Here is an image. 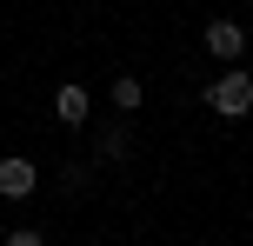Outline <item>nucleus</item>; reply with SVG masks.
Instances as JSON below:
<instances>
[{
    "label": "nucleus",
    "instance_id": "1",
    "mask_svg": "<svg viewBox=\"0 0 253 246\" xmlns=\"http://www.w3.org/2000/svg\"><path fill=\"white\" fill-rule=\"evenodd\" d=\"M207 106H213L220 120H247L253 113V73L247 67H227L220 80H207Z\"/></svg>",
    "mask_w": 253,
    "mask_h": 246
},
{
    "label": "nucleus",
    "instance_id": "2",
    "mask_svg": "<svg viewBox=\"0 0 253 246\" xmlns=\"http://www.w3.org/2000/svg\"><path fill=\"white\" fill-rule=\"evenodd\" d=\"M207 53H213V60H240V53H247V27L240 20H207Z\"/></svg>",
    "mask_w": 253,
    "mask_h": 246
},
{
    "label": "nucleus",
    "instance_id": "3",
    "mask_svg": "<svg viewBox=\"0 0 253 246\" xmlns=\"http://www.w3.org/2000/svg\"><path fill=\"white\" fill-rule=\"evenodd\" d=\"M34 186H40L34 160H0V200H34Z\"/></svg>",
    "mask_w": 253,
    "mask_h": 246
},
{
    "label": "nucleus",
    "instance_id": "4",
    "mask_svg": "<svg viewBox=\"0 0 253 246\" xmlns=\"http://www.w3.org/2000/svg\"><path fill=\"white\" fill-rule=\"evenodd\" d=\"M87 113H93L87 87H74V80H67V87L53 93V120H60V127H87Z\"/></svg>",
    "mask_w": 253,
    "mask_h": 246
},
{
    "label": "nucleus",
    "instance_id": "5",
    "mask_svg": "<svg viewBox=\"0 0 253 246\" xmlns=\"http://www.w3.org/2000/svg\"><path fill=\"white\" fill-rule=\"evenodd\" d=\"M93 160H107V167L133 160V133H126V127H100V140H93Z\"/></svg>",
    "mask_w": 253,
    "mask_h": 246
},
{
    "label": "nucleus",
    "instance_id": "6",
    "mask_svg": "<svg viewBox=\"0 0 253 246\" xmlns=\"http://www.w3.org/2000/svg\"><path fill=\"white\" fill-rule=\"evenodd\" d=\"M133 106H140V80L120 73V80H114V113H133Z\"/></svg>",
    "mask_w": 253,
    "mask_h": 246
},
{
    "label": "nucleus",
    "instance_id": "7",
    "mask_svg": "<svg viewBox=\"0 0 253 246\" xmlns=\"http://www.w3.org/2000/svg\"><path fill=\"white\" fill-rule=\"evenodd\" d=\"M7 246H47V233H40V226H13Z\"/></svg>",
    "mask_w": 253,
    "mask_h": 246
}]
</instances>
